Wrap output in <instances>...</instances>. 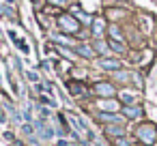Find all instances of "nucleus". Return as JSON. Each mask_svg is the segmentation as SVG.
Returning <instances> with one entry per match:
<instances>
[{
	"mask_svg": "<svg viewBox=\"0 0 157 146\" xmlns=\"http://www.w3.org/2000/svg\"><path fill=\"white\" fill-rule=\"evenodd\" d=\"M48 116H50V110H45V107H41V118H43V120H45V118H48Z\"/></svg>",
	"mask_w": 157,
	"mask_h": 146,
	"instance_id": "nucleus-22",
	"label": "nucleus"
},
{
	"mask_svg": "<svg viewBox=\"0 0 157 146\" xmlns=\"http://www.w3.org/2000/svg\"><path fill=\"white\" fill-rule=\"evenodd\" d=\"M114 146H131V144H129V140L123 135V137H116V140H114Z\"/></svg>",
	"mask_w": 157,
	"mask_h": 146,
	"instance_id": "nucleus-19",
	"label": "nucleus"
},
{
	"mask_svg": "<svg viewBox=\"0 0 157 146\" xmlns=\"http://www.w3.org/2000/svg\"><path fill=\"white\" fill-rule=\"evenodd\" d=\"M58 26L63 30H67V32H78V28H80V24H78V20L73 15H60L58 17Z\"/></svg>",
	"mask_w": 157,
	"mask_h": 146,
	"instance_id": "nucleus-2",
	"label": "nucleus"
},
{
	"mask_svg": "<svg viewBox=\"0 0 157 146\" xmlns=\"http://www.w3.org/2000/svg\"><path fill=\"white\" fill-rule=\"evenodd\" d=\"M99 120H103V122H112V125H123V118L116 116L114 112H99Z\"/></svg>",
	"mask_w": 157,
	"mask_h": 146,
	"instance_id": "nucleus-6",
	"label": "nucleus"
},
{
	"mask_svg": "<svg viewBox=\"0 0 157 146\" xmlns=\"http://www.w3.org/2000/svg\"><path fill=\"white\" fill-rule=\"evenodd\" d=\"M35 131L39 133V137H41V140H52V137H54V129H52L43 118L35 122Z\"/></svg>",
	"mask_w": 157,
	"mask_h": 146,
	"instance_id": "nucleus-3",
	"label": "nucleus"
},
{
	"mask_svg": "<svg viewBox=\"0 0 157 146\" xmlns=\"http://www.w3.org/2000/svg\"><path fill=\"white\" fill-rule=\"evenodd\" d=\"M75 52H78L80 56H84V58H93V56H95V50H93L90 45H78Z\"/></svg>",
	"mask_w": 157,
	"mask_h": 146,
	"instance_id": "nucleus-10",
	"label": "nucleus"
},
{
	"mask_svg": "<svg viewBox=\"0 0 157 146\" xmlns=\"http://www.w3.org/2000/svg\"><path fill=\"white\" fill-rule=\"evenodd\" d=\"M121 99H123V103H127V105H131L136 97H133L131 92H121Z\"/></svg>",
	"mask_w": 157,
	"mask_h": 146,
	"instance_id": "nucleus-16",
	"label": "nucleus"
},
{
	"mask_svg": "<svg viewBox=\"0 0 157 146\" xmlns=\"http://www.w3.org/2000/svg\"><path fill=\"white\" fill-rule=\"evenodd\" d=\"M13 2H15V0H7V5H13Z\"/></svg>",
	"mask_w": 157,
	"mask_h": 146,
	"instance_id": "nucleus-25",
	"label": "nucleus"
},
{
	"mask_svg": "<svg viewBox=\"0 0 157 146\" xmlns=\"http://www.w3.org/2000/svg\"><path fill=\"white\" fill-rule=\"evenodd\" d=\"M99 69H103V71H118L121 69V62L118 60H112V58H101L99 60Z\"/></svg>",
	"mask_w": 157,
	"mask_h": 146,
	"instance_id": "nucleus-5",
	"label": "nucleus"
},
{
	"mask_svg": "<svg viewBox=\"0 0 157 146\" xmlns=\"http://www.w3.org/2000/svg\"><path fill=\"white\" fill-rule=\"evenodd\" d=\"M41 69H45V71H50V62H45V60H43V62H41Z\"/></svg>",
	"mask_w": 157,
	"mask_h": 146,
	"instance_id": "nucleus-24",
	"label": "nucleus"
},
{
	"mask_svg": "<svg viewBox=\"0 0 157 146\" xmlns=\"http://www.w3.org/2000/svg\"><path fill=\"white\" fill-rule=\"evenodd\" d=\"M41 103H48V105H56L52 99H48V97H41Z\"/></svg>",
	"mask_w": 157,
	"mask_h": 146,
	"instance_id": "nucleus-21",
	"label": "nucleus"
},
{
	"mask_svg": "<svg viewBox=\"0 0 157 146\" xmlns=\"http://www.w3.org/2000/svg\"><path fill=\"white\" fill-rule=\"evenodd\" d=\"M136 135H138V140H140L144 146H151V144L157 142V129H155V125H151V122L140 125V127L136 129Z\"/></svg>",
	"mask_w": 157,
	"mask_h": 146,
	"instance_id": "nucleus-1",
	"label": "nucleus"
},
{
	"mask_svg": "<svg viewBox=\"0 0 157 146\" xmlns=\"http://www.w3.org/2000/svg\"><path fill=\"white\" fill-rule=\"evenodd\" d=\"M93 50H97V52H103V54H105V52H108V45H105V43H101V41H95Z\"/></svg>",
	"mask_w": 157,
	"mask_h": 146,
	"instance_id": "nucleus-17",
	"label": "nucleus"
},
{
	"mask_svg": "<svg viewBox=\"0 0 157 146\" xmlns=\"http://www.w3.org/2000/svg\"><path fill=\"white\" fill-rule=\"evenodd\" d=\"M93 32H95V37H101V32H103V22L101 20H93Z\"/></svg>",
	"mask_w": 157,
	"mask_h": 146,
	"instance_id": "nucleus-14",
	"label": "nucleus"
},
{
	"mask_svg": "<svg viewBox=\"0 0 157 146\" xmlns=\"http://www.w3.org/2000/svg\"><path fill=\"white\" fill-rule=\"evenodd\" d=\"M123 114L127 118H138V116H142V107H138V105H125L123 107Z\"/></svg>",
	"mask_w": 157,
	"mask_h": 146,
	"instance_id": "nucleus-8",
	"label": "nucleus"
},
{
	"mask_svg": "<svg viewBox=\"0 0 157 146\" xmlns=\"http://www.w3.org/2000/svg\"><path fill=\"white\" fill-rule=\"evenodd\" d=\"M97 105H99L101 112H116V110H118V103H116L114 99H101Z\"/></svg>",
	"mask_w": 157,
	"mask_h": 146,
	"instance_id": "nucleus-7",
	"label": "nucleus"
},
{
	"mask_svg": "<svg viewBox=\"0 0 157 146\" xmlns=\"http://www.w3.org/2000/svg\"><path fill=\"white\" fill-rule=\"evenodd\" d=\"M67 86H69V92H71V95H75V97H78V95H84V86H82V84H78V82H69Z\"/></svg>",
	"mask_w": 157,
	"mask_h": 146,
	"instance_id": "nucleus-12",
	"label": "nucleus"
},
{
	"mask_svg": "<svg viewBox=\"0 0 157 146\" xmlns=\"http://www.w3.org/2000/svg\"><path fill=\"white\" fill-rule=\"evenodd\" d=\"M22 131H24L28 137H33V135H35V127H33V125H22Z\"/></svg>",
	"mask_w": 157,
	"mask_h": 146,
	"instance_id": "nucleus-18",
	"label": "nucleus"
},
{
	"mask_svg": "<svg viewBox=\"0 0 157 146\" xmlns=\"http://www.w3.org/2000/svg\"><path fill=\"white\" fill-rule=\"evenodd\" d=\"M52 5H67V0H50Z\"/></svg>",
	"mask_w": 157,
	"mask_h": 146,
	"instance_id": "nucleus-23",
	"label": "nucleus"
},
{
	"mask_svg": "<svg viewBox=\"0 0 157 146\" xmlns=\"http://www.w3.org/2000/svg\"><path fill=\"white\" fill-rule=\"evenodd\" d=\"M95 92L108 99V97H114V95H116V88H114L110 82H97V84H95Z\"/></svg>",
	"mask_w": 157,
	"mask_h": 146,
	"instance_id": "nucleus-4",
	"label": "nucleus"
},
{
	"mask_svg": "<svg viewBox=\"0 0 157 146\" xmlns=\"http://www.w3.org/2000/svg\"><path fill=\"white\" fill-rule=\"evenodd\" d=\"M73 13H75V15L80 17V22H82V24H86V26H90V24H93V20H90V17H88L86 13H82L80 9H73Z\"/></svg>",
	"mask_w": 157,
	"mask_h": 146,
	"instance_id": "nucleus-13",
	"label": "nucleus"
},
{
	"mask_svg": "<svg viewBox=\"0 0 157 146\" xmlns=\"http://www.w3.org/2000/svg\"><path fill=\"white\" fill-rule=\"evenodd\" d=\"M26 75H28V80H30V82H35V84H37V82H39V75H37V73H35V71H28V73H26Z\"/></svg>",
	"mask_w": 157,
	"mask_h": 146,
	"instance_id": "nucleus-20",
	"label": "nucleus"
},
{
	"mask_svg": "<svg viewBox=\"0 0 157 146\" xmlns=\"http://www.w3.org/2000/svg\"><path fill=\"white\" fill-rule=\"evenodd\" d=\"M105 133H108V135H114V137H123V135H125V129H123L121 125H108V127H105Z\"/></svg>",
	"mask_w": 157,
	"mask_h": 146,
	"instance_id": "nucleus-9",
	"label": "nucleus"
},
{
	"mask_svg": "<svg viewBox=\"0 0 157 146\" xmlns=\"http://www.w3.org/2000/svg\"><path fill=\"white\" fill-rule=\"evenodd\" d=\"M108 32H110V37H112L114 41H121V39H123V32H121V28H118L116 24L108 26Z\"/></svg>",
	"mask_w": 157,
	"mask_h": 146,
	"instance_id": "nucleus-11",
	"label": "nucleus"
},
{
	"mask_svg": "<svg viewBox=\"0 0 157 146\" xmlns=\"http://www.w3.org/2000/svg\"><path fill=\"white\" fill-rule=\"evenodd\" d=\"M108 47H112V50H114V52H118V54H123V52H125V47L121 45V41H114V39L108 43Z\"/></svg>",
	"mask_w": 157,
	"mask_h": 146,
	"instance_id": "nucleus-15",
	"label": "nucleus"
}]
</instances>
